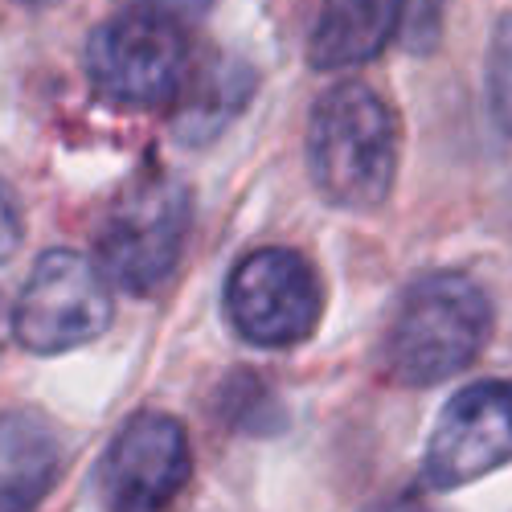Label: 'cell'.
Returning a JSON list of instances; mask_svg holds the SVG:
<instances>
[{
	"instance_id": "14",
	"label": "cell",
	"mask_w": 512,
	"mask_h": 512,
	"mask_svg": "<svg viewBox=\"0 0 512 512\" xmlns=\"http://www.w3.org/2000/svg\"><path fill=\"white\" fill-rule=\"evenodd\" d=\"M123 5L132 13H148V17H164V21H193L213 0H123Z\"/></svg>"
},
{
	"instance_id": "17",
	"label": "cell",
	"mask_w": 512,
	"mask_h": 512,
	"mask_svg": "<svg viewBox=\"0 0 512 512\" xmlns=\"http://www.w3.org/2000/svg\"><path fill=\"white\" fill-rule=\"evenodd\" d=\"M29 5H54V0H29Z\"/></svg>"
},
{
	"instance_id": "6",
	"label": "cell",
	"mask_w": 512,
	"mask_h": 512,
	"mask_svg": "<svg viewBox=\"0 0 512 512\" xmlns=\"http://www.w3.org/2000/svg\"><path fill=\"white\" fill-rule=\"evenodd\" d=\"M111 324V291L103 271L74 250L41 254L21 300L13 308V332L29 353H66L87 345Z\"/></svg>"
},
{
	"instance_id": "16",
	"label": "cell",
	"mask_w": 512,
	"mask_h": 512,
	"mask_svg": "<svg viewBox=\"0 0 512 512\" xmlns=\"http://www.w3.org/2000/svg\"><path fill=\"white\" fill-rule=\"evenodd\" d=\"M373 512H426V508L414 504V500H386V504H377Z\"/></svg>"
},
{
	"instance_id": "9",
	"label": "cell",
	"mask_w": 512,
	"mask_h": 512,
	"mask_svg": "<svg viewBox=\"0 0 512 512\" xmlns=\"http://www.w3.org/2000/svg\"><path fill=\"white\" fill-rule=\"evenodd\" d=\"M402 33V0H324L308 54L316 70H345L377 58Z\"/></svg>"
},
{
	"instance_id": "5",
	"label": "cell",
	"mask_w": 512,
	"mask_h": 512,
	"mask_svg": "<svg viewBox=\"0 0 512 512\" xmlns=\"http://www.w3.org/2000/svg\"><path fill=\"white\" fill-rule=\"evenodd\" d=\"M320 279L304 254L287 246L250 250L230 271L226 312L242 340L259 349H287L312 336L320 324Z\"/></svg>"
},
{
	"instance_id": "1",
	"label": "cell",
	"mask_w": 512,
	"mask_h": 512,
	"mask_svg": "<svg viewBox=\"0 0 512 512\" xmlns=\"http://www.w3.org/2000/svg\"><path fill=\"white\" fill-rule=\"evenodd\" d=\"M308 168L324 201L373 209L398 173V123L386 99L361 82L332 87L308 123Z\"/></svg>"
},
{
	"instance_id": "13",
	"label": "cell",
	"mask_w": 512,
	"mask_h": 512,
	"mask_svg": "<svg viewBox=\"0 0 512 512\" xmlns=\"http://www.w3.org/2000/svg\"><path fill=\"white\" fill-rule=\"evenodd\" d=\"M447 5L451 0H402V37L414 54H426L439 41Z\"/></svg>"
},
{
	"instance_id": "15",
	"label": "cell",
	"mask_w": 512,
	"mask_h": 512,
	"mask_svg": "<svg viewBox=\"0 0 512 512\" xmlns=\"http://www.w3.org/2000/svg\"><path fill=\"white\" fill-rule=\"evenodd\" d=\"M21 246V209L13 201V193L0 185V263Z\"/></svg>"
},
{
	"instance_id": "11",
	"label": "cell",
	"mask_w": 512,
	"mask_h": 512,
	"mask_svg": "<svg viewBox=\"0 0 512 512\" xmlns=\"http://www.w3.org/2000/svg\"><path fill=\"white\" fill-rule=\"evenodd\" d=\"M250 87H254V78H250V70L242 62H230V58L209 62L205 70H197L185 82L181 107H177V119H173V132L185 144L213 140L234 119V111L246 103Z\"/></svg>"
},
{
	"instance_id": "12",
	"label": "cell",
	"mask_w": 512,
	"mask_h": 512,
	"mask_svg": "<svg viewBox=\"0 0 512 512\" xmlns=\"http://www.w3.org/2000/svg\"><path fill=\"white\" fill-rule=\"evenodd\" d=\"M488 91H492V111H496L500 127L512 136V17H500L496 29H492Z\"/></svg>"
},
{
	"instance_id": "4",
	"label": "cell",
	"mask_w": 512,
	"mask_h": 512,
	"mask_svg": "<svg viewBox=\"0 0 512 512\" xmlns=\"http://www.w3.org/2000/svg\"><path fill=\"white\" fill-rule=\"evenodd\" d=\"M87 74L119 107H168L189 82V46L177 21L123 13L91 33Z\"/></svg>"
},
{
	"instance_id": "10",
	"label": "cell",
	"mask_w": 512,
	"mask_h": 512,
	"mask_svg": "<svg viewBox=\"0 0 512 512\" xmlns=\"http://www.w3.org/2000/svg\"><path fill=\"white\" fill-rule=\"evenodd\" d=\"M58 439L33 414H0V512H37L58 480Z\"/></svg>"
},
{
	"instance_id": "7",
	"label": "cell",
	"mask_w": 512,
	"mask_h": 512,
	"mask_svg": "<svg viewBox=\"0 0 512 512\" xmlns=\"http://www.w3.org/2000/svg\"><path fill=\"white\" fill-rule=\"evenodd\" d=\"M512 459V381L459 390L426 443L422 472L435 488L472 484Z\"/></svg>"
},
{
	"instance_id": "8",
	"label": "cell",
	"mask_w": 512,
	"mask_h": 512,
	"mask_svg": "<svg viewBox=\"0 0 512 512\" xmlns=\"http://www.w3.org/2000/svg\"><path fill=\"white\" fill-rule=\"evenodd\" d=\"M185 426L168 414H136L103 455V500L111 512H160L189 480Z\"/></svg>"
},
{
	"instance_id": "2",
	"label": "cell",
	"mask_w": 512,
	"mask_h": 512,
	"mask_svg": "<svg viewBox=\"0 0 512 512\" xmlns=\"http://www.w3.org/2000/svg\"><path fill=\"white\" fill-rule=\"evenodd\" d=\"M492 328V304L467 275L418 279L390 320L386 369L402 386H435L476 361Z\"/></svg>"
},
{
	"instance_id": "3",
	"label": "cell",
	"mask_w": 512,
	"mask_h": 512,
	"mask_svg": "<svg viewBox=\"0 0 512 512\" xmlns=\"http://www.w3.org/2000/svg\"><path fill=\"white\" fill-rule=\"evenodd\" d=\"M193 201L168 173H140L111 201L99 226V263L127 291H152L173 275L189 238Z\"/></svg>"
}]
</instances>
